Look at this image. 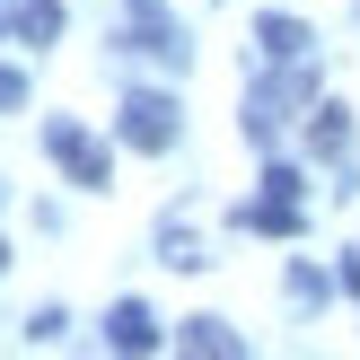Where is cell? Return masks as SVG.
<instances>
[{
  "instance_id": "1",
  "label": "cell",
  "mask_w": 360,
  "mask_h": 360,
  "mask_svg": "<svg viewBox=\"0 0 360 360\" xmlns=\"http://www.w3.org/2000/svg\"><path fill=\"white\" fill-rule=\"evenodd\" d=\"M290 105H316V79H308L299 62H273V79L246 97V141H255V150H273L281 123H290Z\"/></svg>"
},
{
  "instance_id": "2",
  "label": "cell",
  "mask_w": 360,
  "mask_h": 360,
  "mask_svg": "<svg viewBox=\"0 0 360 360\" xmlns=\"http://www.w3.org/2000/svg\"><path fill=\"white\" fill-rule=\"evenodd\" d=\"M44 150L62 158V176H70V185H88V193H105V185H115V158H105V141H88L70 115H44Z\"/></svg>"
},
{
  "instance_id": "3",
  "label": "cell",
  "mask_w": 360,
  "mask_h": 360,
  "mask_svg": "<svg viewBox=\"0 0 360 360\" xmlns=\"http://www.w3.org/2000/svg\"><path fill=\"white\" fill-rule=\"evenodd\" d=\"M123 44H132V53H150V62H176V70H185L193 35L176 27V18L158 9V0H132V27H123Z\"/></svg>"
},
{
  "instance_id": "4",
  "label": "cell",
  "mask_w": 360,
  "mask_h": 360,
  "mask_svg": "<svg viewBox=\"0 0 360 360\" xmlns=\"http://www.w3.org/2000/svg\"><path fill=\"white\" fill-rule=\"evenodd\" d=\"M123 141H132V150H167L176 141V97L132 88V97H123Z\"/></svg>"
},
{
  "instance_id": "5",
  "label": "cell",
  "mask_w": 360,
  "mask_h": 360,
  "mask_svg": "<svg viewBox=\"0 0 360 360\" xmlns=\"http://www.w3.org/2000/svg\"><path fill=\"white\" fill-rule=\"evenodd\" d=\"M105 343H115V352H158V316L141 308V299H115V316H105Z\"/></svg>"
},
{
  "instance_id": "6",
  "label": "cell",
  "mask_w": 360,
  "mask_h": 360,
  "mask_svg": "<svg viewBox=\"0 0 360 360\" xmlns=\"http://www.w3.org/2000/svg\"><path fill=\"white\" fill-rule=\"evenodd\" d=\"M308 150L316 158H343L352 150V115H343V105H308Z\"/></svg>"
},
{
  "instance_id": "7",
  "label": "cell",
  "mask_w": 360,
  "mask_h": 360,
  "mask_svg": "<svg viewBox=\"0 0 360 360\" xmlns=\"http://www.w3.org/2000/svg\"><path fill=\"white\" fill-rule=\"evenodd\" d=\"M176 343H185V352H211V360H238L246 334H229L220 316H193V326H176Z\"/></svg>"
},
{
  "instance_id": "8",
  "label": "cell",
  "mask_w": 360,
  "mask_h": 360,
  "mask_svg": "<svg viewBox=\"0 0 360 360\" xmlns=\"http://www.w3.org/2000/svg\"><path fill=\"white\" fill-rule=\"evenodd\" d=\"M255 44H264V62H308V27L299 18H264Z\"/></svg>"
},
{
  "instance_id": "9",
  "label": "cell",
  "mask_w": 360,
  "mask_h": 360,
  "mask_svg": "<svg viewBox=\"0 0 360 360\" xmlns=\"http://www.w3.org/2000/svg\"><path fill=\"white\" fill-rule=\"evenodd\" d=\"M9 27L27 35V44H53V35H62V0H18V9H9Z\"/></svg>"
},
{
  "instance_id": "10",
  "label": "cell",
  "mask_w": 360,
  "mask_h": 360,
  "mask_svg": "<svg viewBox=\"0 0 360 360\" xmlns=\"http://www.w3.org/2000/svg\"><path fill=\"white\" fill-rule=\"evenodd\" d=\"M0 105H27V79L18 70H0Z\"/></svg>"
},
{
  "instance_id": "11",
  "label": "cell",
  "mask_w": 360,
  "mask_h": 360,
  "mask_svg": "<svg viewBox=\"0 0 360 360\" xmlns=\"http://www.w3.org/2000/svg\"><path fill=\"white\" fill-rule=\"evenodd\" d=\"M343 281H352V290H360V255H352V264H343Z\"/></svg>"
}]
</instances>
